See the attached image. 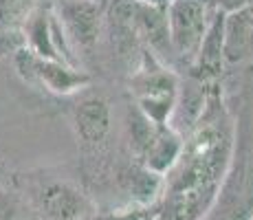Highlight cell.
<instances>
[{
	"mask_svg": "<svg viewBox=\"0 0 253 220\" xmlns=\"http://www.w3.org/2000/svg\"><path fill=\"white\" fill-rule=\"evenodd\" d=\"M42 209L53 220H77L82 216V198L66 187H51L42 196Z\"/></svg>",
	"mask_w": 253,
	"mask_h": 220,
	"instance_id": "6da1fadb",
	"label": "cell"
}]
</instances>
